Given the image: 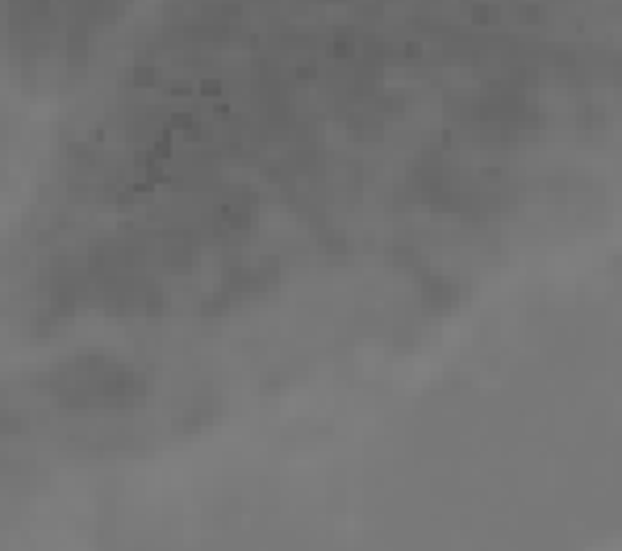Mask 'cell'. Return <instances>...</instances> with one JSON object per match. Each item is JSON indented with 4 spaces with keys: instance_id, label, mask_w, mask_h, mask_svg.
<instances>
[{
    "instance_id": "obj_1",
    "label": "cell",
    "mask_w": 622,
    "mask_h": 551,
    "mask_svg": "<svg viewBox=\"0 0 622 551\" xmlns=\"http://www.w3.org/2000/svg\"><path fill=\"white\" fill-rule=\"evenodd\" d=\"M46 389L59 405L84 409V405H134L147 393V376L126 363L101 360V356H80L71 363H59L50 372Z\"/></svg>"
}]
</instances>
